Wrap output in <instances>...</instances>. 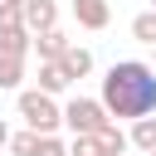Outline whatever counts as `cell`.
I'll return each mask as SVG.
<instances>
[{
	"instance_id": "cell-1",
	"label": "cell",
	"mask_w": 156,
	"mask_h": 156,
	"mask_svg": "<svg viewBox=\"0 0 156 156\" xmlns=\"http://www.w3.org/2000/svg\"><path fill=\"white\" fill-rule=\"evenodd\" d=\"M98 102H102L107 117H127V122L151 117V112H156V68L141 63V58L112 63L107 78H102V98H98Z\"/></svg>"
},
{
	"instance_id": "cell-2",
	"label": "cell",
	"mask_w": 156,
	"mask_h": 156,
	"mask_svg": "<svg viewBox=\"0 0 156 156\" xmlns=\"http://www.w3.org/2000/svg\"><path fill=\"white\" fill-rule=\"evenodd\" d=\"M20 117H24V127H29L34 136H54V132L63 127V107H58L49 93H39V88H24V93H20Z\"/></svg>"
},
{
	"instance_id": "cell-3",
	"label": "cell",
	"mask_w": 156,
	"mask_h": 156,
	"mask_svg": "<svg viewBox=\"0 0 156 156\" xmlns=\"http://www.w3.org/2000/svg\"><path fill=\"white\" fill-rule=\"evenodd\" d=\"M107 122H112V117L102 112L98 98H68V102H63V127H68L73 136H98Z\"/></svg>"
},
{
	"instance_id": "cell-4",
	"label": "cell",
	"mask_w": 156,
	"mask_h": 156,
	"mask_svg": "<svg viewBox=\"0 0 156 156\" xmlns=\"http://www.w3.org/2000/svg\"><path fill=\"white\" fill-rule=\"evenodd\" d=\"M20 15H24V29H29V34H44V29L58 24V5H54V0H24Z\"/></svg>"
},
{
	"instance_id": "cell-5",
	"label": "cell",
	"mask_w": 156,
	"mask_h": 156,
	"mask_svg": "<svg viewBox=\"0 0 156 156\" xmlns=\"http://www.w3.org/2000/svg\"><path fill=\"white\" fill-rule=\"evenodd\" d=\"M68 44H73V39H68V34H63V29L54 24V29H44V34H34V44H29V49L39 54V63H58Z\"/></svg>"
},
{
	"instance_id": "cell-6",
	"label": "cell",
	"mask_w": 156,
	"mask_h": 156,
	"mask_svg": "<svg viewBox=\"0 0 156 156\" xmlns=\"http://www.w3.org/2000/svg\"><path fill=\"white\" fill-rule=\"evenodd\" d=\"M73 20H78L83 29H107L112 5H107V0H73Z\"/></svg>"
},
{
	"instance_id": "cell-7",
	"label": "cell",
	"mask_w": 156,
	"mask_h": 156,
	"mask_svg": "<svg viewBox=\"0 0 156 156\" xmlns=\"http://www.w3.org/2000/svg\"><path fill=\"white\" fill-rule=\"evenodd\" d=\"M58 68L68 73V83H73V78H88V73H93V49L68 44V49H63V58H58Z\"/></svg>"
},
{
	"instance_id": "cell-8",
	"label": "cell",
	"mask_w": 156,
	"mask_h": 156,
	"mask_svg": "<svg viewBox=\"0 0 156 156\" xmlns=\"http://www.w3.org/2000/svg\"><path fill=\"white\" fill-rule=\"evenodd\" d=\"M39 93H49V98L68 93V73H63L58 63H39Z\"/></svg>"
},
{
	"instance_id": "cell-9",
	"label": "cell",
	"mask_w": 156,
	"mask_h": 156,
	"mask_svg": "<svg viewBox=\"0 0 156 156\" xmlns=\"http://www.w3.org/2000/svg\"><path fill=\"white\" fill-rule=\"evenodd\" d=\"M127 141H132L136 151H156V117H136L132 132H127Z\"/></svg>"
},
{
	"instance_id": "cell-10",
	"label": "cell",
	"mask_w": 156,
	"mask_h": 156,
	"mask_svg": "<svg viewBox=\"0 0 156 156\" xmlns=\"http://www.w3.org/2000/svg\"><path fill=\"white\" fill-rule=\"evenodd\" d=\"M98 146H102V156H122V151H127L132 141H127V132H122L117 122H107V127L98 132Z\"/></svg>"
},
{
	"instance_id": "cell-11",
	"label": "cell",
	"mask_w": 156,
	"mask_h": 156,
	"mask_svg": "<svg viewBox=\"0 0 156 156\" xmlns=\"http://www.w3.org/2000/svg\"><path fill=\"white\" fill-rule=\"evenodd\" d=\"M24 83V58H10V54H0V93H15Z\"/></svg>"
},
{
	"instance_id": "cell-12",
	"label": "cell",
	"mask_w": 156,
	"mask_h": 156,
	"mask_svg": "<svg viewBox=\"0 0 156 156\" xmlns=\"http://www.w3.org/2000/svg\"><path fill=\"white\" fill-rule=\"evenodd\" d=\"M29 44H34V34H29V29L0 34V54H10V58H24V54H29Z\"/></svg>"
},
{
	"instance_id": "cell-13",
	"label": "cell",
	"mask_w": 156,
	"mask_h": 156,
	"mask_svg": "<svg viewBox=\"0 0 156 156\" xmlns=\"http://www.w3.org/2000/svg\"><path fill=\"white\" fill-rule=\"evenodd\" d=\"M132 39L136 44H156V10H141L132 20Z\"/></svg>"
},
{
	"instance_id": "cell-14",
	"label": "cell",
	"mask_w": 156,
	"mask_h": 156,
	"mask_svg": "<svg viewBox=\"0 0 156 156\" xmlns=\"http://www.w3.org/2000/svg\"><path fill=\"white\" fill-rule=\"evenodd\" d=\"M34 146H39V136L24 127V132H10V156H34Z\"/></svg>"
},
{
	"instance_id": "cell-15",
	"label": "cell",
	"mask_w": 156,
	"mask_h": 156,
	"mask_svg": "<svg viewBox=\"0 0 156 156\" xmlns=\"http://www.w3.org/2000/svg\"><path fill=\"white\" fill-rule=\"evenodd\" d=\"M15 29H24L20 5H0V34H15Z\"/></svg>"
},
{
	"instance_id": "cell-16",
	"label": "cell",
	"mask_w": 156,
	"mask_h": 156,
	"mask_svg": "<svg viewBox=\"0 0 156 156\" xmlns=\"http://www.w3.org/2000/svg\"><path fill=\"white\" fill-rule=\"evenodd\" d=\"M68 156H102V146H98V136H73Z\"/></svg>"
},
{
	"instance_id": "cell-17",
	"label": "cell",
	"mask_w": 156,
	"mask_h": 156,
	"mask_svg": "<svg viewBox=\"0 0 156 156\" xmlns=\"http://www.w3.org/2000/svg\"><path fill=\"white\" fill-rule=\"evenodd\" d=\"M34 156H68V146H63L58 136H39V146H34Z\"/></svg>"
},
{
	"instance_id": "cell-18",
	"label": "cell",
	"mask_w": 156,
	"mask_h": 156,
	"mask_svg": "<svg viewBox=\"0 0 156 156\" xmlns=\"http://www.w3.org/2000/svg\"><path fill=\"white\" fill-rule=\"evenodd\" d=\"M0 146H10V127H5V117H0Z\"/></svg>"
},
{
	"instance_id": "cell-19",
	"label": "cell",
	"mask_w": 156,
	"mask_h": 156,
	"mask_svg": "<svg viewBox=\"0 0 156 156\" xmlns=\"http://www.w3.org/2000/svg\"><path fill=\"white\" fill-rule=\"evenodd\" d=\"M0 5H24V0H0Z\"/></svg>"
},
{
	"instance_id": "cell-20",
	"label": "cell",
	"mask_w": 156,
	"mask_h": 156,
	"mask_svg": "<svg viewBox=\"0 0 156 156\" xmlns=\"http://www.w3.org/2000/svg\"><path fill=\"white\" fill-rule=\"evenodd\" d=\"M151 68H156V44H151Z\"/></svg>"
},
{
	"instance_id": "cell-21",
	"label": "cell",
	"mask_w": 156,
	"mask_h": 156,
	"mask_svg": "<svg viewBox=\"0 0 156 156\" xmlns=\"http://www.w3.org/2000/svg\"><path fill=\"white\" fill-rule=\"evenodd\" d=\"M151 10H156V0H151Z\"/></svg>"
},
{
	"instance_id": "cell-22",
	"label": "cell",
	"mask_w": 156,
	"mask_h": 156,
	"mask_svg": "<svg viewBox=\"0 0 156 156\" xmlns=\"http://www.w3.org/2000/svg\"><path fill=\"white\" fill-rule=\"evenodd\" d=\"M146 156H156V151H146Z\"/></svg>"
}]
</instances>
